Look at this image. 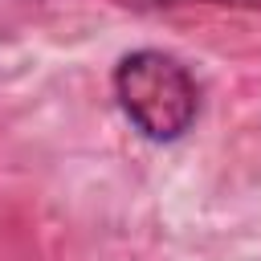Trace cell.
Segmentation results:
<instances>
[{
  "mask_svg": "<svg viewBox=\"0 0 261 261\" xmlns=\"http://www.w3.org/2000/svg\"><path fill=\"white\" fill-rule=\"evenodd\" d=\"M110 90L122 118L147 143H179L204 110L200 77L175 53L151 49V45L130 49L114 61Z\"/></svg>",
  "mask_w": 261,
  "mask_h": 261,
  "instance_id": "obj_1",
  "label": "cell"
},
{
  "mask_svg": "<svg viewBox=\"0 0 261 261\" xmlns=\"http://www.w3.org/2000/svg\"><path fill=\"white\" fill-rule=\"evenodd\" d=\"M126 12H179V8H261V0H106Z\"/></svg>",
  "mask_w": 261,
  "mask_h": 261,
  "instance_id": "obj_2",
  "label": "cell"
}]
</instances>
